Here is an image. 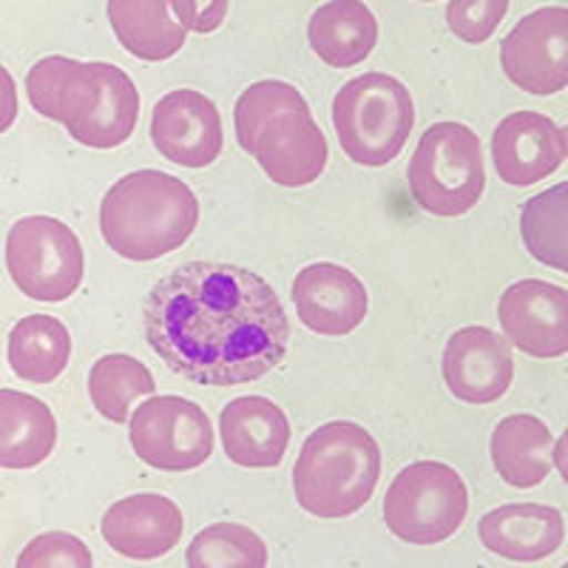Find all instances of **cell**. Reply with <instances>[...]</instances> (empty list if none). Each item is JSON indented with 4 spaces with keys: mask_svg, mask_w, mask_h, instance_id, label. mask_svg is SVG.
<instances>
[{
    "mask_svg": "<svg viewBox=\"0 0 568 568\" xmlns=\"http://www.w3.org/2000/svg\"><path fill=\"white\" fill-rule=\"evenodd\" d=\"M145 336L176 375L205 387H236L282 364L291 322L258 273L227 262H187L151 287Z\"/></svg>",
    "mask_w": 568,
    "mask_h": 568,
    "instance_id": "6da1fadb",
    "label": "cell"
},
{
    "mask_svg": "<svg viewBox=\"0 0 568 568\" xmlns=\"http://www.w3.org/2000/svg\"><path fill=\"white\" fill-rule=\"evenodd\" d=\"M27 98L38 114L63 125L85 149L109 151L131 140L140 94L120 65L52 54L29 69Z\"/></svg>",
    "mask_w": 568,
    "mask_h": 568,
    "instance_id": "7a4b0ae2",
    "label": "cell"
},
{
    "mask_svg": "<svg viewBox=\"0 0 568 568\" xmlns=\"http://www.w3.org/2000/svg\"><path fill=\"white\" fill-rule=\"evenodd\" d=\"M240 145L282 187H307L324 174L329 145L296 85L258 80L233 109Z\"/></svg>",
    "mask_w": 568,
    "mask_h": 568,
    "instance_id": "3957f363",
    "label": "cell"
},
{
    "mask_svg": "<svg viewBox=\"0 0 568 568\" xmlns=\"http://www.w3.org/2000/svg\"><path fill=\"white\" fill-rule=\"evenodd\" d=\"M200 225V200L182 180L145 169L109 187L100 205V231L116 256L154 262L180 251Z\"/></svg>",
    "mask_w": 568,
    "mask_h": 568,
    "instance_id": "277c9868",
    "label": "cell"
},
{
    "mask_svg": "<svg viewBox=\"0 0 568 568\" xmlns=\"http://www.w3.org/2000/svg\"><path fill=\"white\" fill-rule=\"evenodd\" d=\"M382 478V449L362 424L329 420L307 435L293 469V491L307 515L349 517L369 504Z\"/></svg>",
    "mask_w": 568,
    "mask_h": 568,
    "instance_id": "5b68a950",
    "label": "cell"
},
{
    "mask_svg": "<svg viewBox=\"0 0 568 568\" xmlns=\"http://www.w3.org/2000/svg\"><path fill=\"white\" fill-rule=\"evenodd\" d=\"M333 125L342 151L355 165L384 169L413 134V94L398 78L369 71L342 85L333 100Z\"/></svg>",
    "mask_w": 568,
    "mask_h": 568,
    "instance_id": "8992f818",
    "label": "cell"
},
{
    "mask_svg": "<svg viewBox=\"0 0 568 568\" xmlns=\"http://www.w3.org/2000/svg\"><path fill=\"white\" fill-rule=\"evenodd\" d=\"M409 191L433 216H464L486 191L480 136L464 123H435L418 140L409 160Z\"/></svg>",
    "mask_w": 568,
    "mask_h": 568,
    "instance_id": "52a82bcc",
    "label": "cell"
},
{
    "mask_svg": "<svg viewBox=\"0 0 568 568\" xmlns=\"http://www.w3.org/2000/svg\"><path fill=\"white\" fill-rule=\"evenodd\" d=\"M469 511L460 471L440 460L404 466L384 497V524L398 540L413 546L444 542L464 526Z\"/></svg>",
    "mask_w": 568,
    "mask_h": 568,
    "instance_id": "ba28073f",
    "label": "cell"
},
{
    "mask_svg": "<svg viewBox=\"0 0 568 568\" xmlns=\"http://www.w3.org/2000/svg\"><path fill=\"white\" fill-rule=\"evenodd\" d=\"M7 271L34 302H65L83 282L85 256L78 233L52 216H27L7 236Z\"/></svg>",
    "mask_w": 568,
    "mask_h": 568,
    "instance_id": "9c48e42d",
    "label": "cell"
},
{
    "mask_svg": "<svg viewBox=\"0 0 568 568\" xmlns=\"http://www.w3.org/2000/svg\"><path fill=\"white\" fill-rule=\"evenodd\" d=\"M131 446L142 464L160 471L200 469L213 455L205 409L180 395H156L131 415Z\"/></svg>",
    "mask_w": 568,
    "mask_h": 568,
    "instance_id": "30bf717a",
    "label": "cell"
},
{
    "mask_svg": "<svg viewBox=\"0 0 568 568\" xmlns=\"http://www.w3.org/2000/svg\"><path fill=\"white\" fill-rule=\"evenodd\" d=\"M500 65L517 89L549 98L568 85V9L526 14L500 43Z\"/></svg>",
    "mask_w": 568,
    "mask_h": 568,
    "instance_id": "8fae6325",
    "label": "cell"
},
{
    "mask_svg": "<svg viewBox=\"0 0 568 568\" xmlns=\"http://www.w3.org/2000/svg\"><path fill=\"white\" fill-rule=\"evenodd\" d=\"M154 149L182 169H207L225 145L220 109L194 89L169 91L151 114Z\"/></svg>",
    "mask_w": 568,
    "mask_h": 568,
    "instance_id": "7c38bea8",
    "label": "cell"
},
{
    "mask_svg": "<svg viewBox=\"0 0 568 568\" xmlns=\"http://www.w3.org/2000/svg\"><path fill=\"white\" fill-rule=\"evenodd\" d=\"M506 342L535 358H562L568 353V293L540 278L506 287L497 304Z\"/></svg>",
    "mask_w": 568,
    "mask_h": 568,
    "instance_id": "4fadbf2b",
    "label": "cell"
},
{
    "mask_svg": "<svg viewBox=\"0 0 568 568\" xmlns=\"http://www.w3.org/2000/svg\"><path fill=\"white\" fill-rule=\"evenodd\" d=\"M446 389L464 404H495L515 382V355L509 342L489 327H464L449 336L444 349Z\"/></svg>",
    "mask_w": 568,
    "mask_h": 568,
    "instance_id": "5bb4252c",
    "label": "cell"
},
{
    "mask_svg": "<svg viewBox=\"0 0 568 568\" xmlns=\"http://www.w3.org/2000/svg\"><path fill=\"white\" fill-rule=\"evenodd\" d=\"M491 160L506 185H537L566 162V131L546 114L515 111L491 134Z\"/></svg>",
    "mask_w": 568,
    "mask_h": 568,
    "instance_id": "9a60e30c",
    "label": "cell"
},
{
    "mask_svg": "<svg viewBox=\"0 0 568 568\" xmlns=\"http://www.w3.org/2000/svg\"><path fill=\"white\" fill-rule=\"evenodd\" d=\"M293 304L304 327L318 336H349L367 318L369 296L353 271L333 262H316L293 282Z\"/></svg>",
    "mask_w": 568,
    "mask_h": 568,
    "instance_id": "2e32d148",
    "label": "cell"
},
{
    "mask_svg": "<svg viewBox=\"0 0 568 568\" xmlns=\"http://www.w3.org/2000/svg\"><path fill=\"white\" fill-rule=\"evenodd\" d=\"M100 531L116 555L131 560H156L180 546L185 517L171 497L145 491L109 506Z\"/></svg>",
    "mask_w": 568,
    "mask_h": 568,
    "instance_id": "e0dca14e",
    "label": "cell"
},
{
    "mask_svg": "<svg viewBox=\"0 0 568 568\" xmlns=\"http://www.w3.org/2000/svg\"><path fill=\"white\" fill-rule=\"evenodd\" d=\"M225 455L245 469H273L291 444V420L278 404L262 395L233 398L220 415Z\"/></svg>",
    "mask_w": 568,
    "mask_h": 568,
    "instance_id": "ac0fdd59",
    "label": "cell"
},
{
    "mask_svg": "<svg viewBox=\"0 0 568 568\" xmlns=\"http://www.w3.org/2000/svg\"><path fill=\"white\" fill-rule=\"evenodd\" d=\"M480 542L497 557L515 562H540L560 551L566 520L555 506L509 504L480 517Z\"/></svg>",
    "mask_w": 568,
    "mask_h": 568,
    "instance_id": "d6986e66",
    "label": "cell"
},
{
    "mask_svg": "<svg viewBox=\"0 0 568 568\" xmlns=\"http://www.w3.org/2000/svg\"><path fill=\"white\" fill-rule=\"evenodd\" d=\"M311 49L333 69H353L373 54L378 20L364 0H329L307 23Z\"/></svg>",
    "mask_w": 568,
    "mask_h": 568,
    "instance_id": "ffe728a7",
    "label": "cell"
},
{
    "mask_svg": "<svg viewBox=\"0 0 568 568\" xmlns=\"http://www.w3.org/2000/svg\"><path fill=\"white\" fill-rule=\"evenodd\" d=\"M491 464L515 489H531L549 478L555 466V435L537 415H509L491 433Z\"/></svg>",
    "mask_w": 568,
    "mask_h": 568,
    "instance_id": "44dd1931",
    "label": "cell"
},
{
    "mask_svg": "<svg viewBox=\"0 0 568 568\" xmlns=\"http://www.w3.org/2000/svg\"><path fill=\"white\" fill-rule=\"evenodd\" d=\"M58 420L45 400L18 389H0V466L34 469L54 453Z\"/></svg>",
    "mask_w": 568,
    "mask_h": 568,
    "instance_id": "7402d4cb",
    "label": "cell"
},
{
    "mask_svg": "<svg viewBox=\"0 0 568 568\" xmlns=\"http://www.w3.org/2000/svg\"><path fill=\"white\" fill-rule=\"evenodd\" d=\"M109 23L125 52L149 63L171 60L187 38L171 18V0H109Z\"/></svg>",
    "mask_w": 568,
    "mask_h": 568,
    "instance_id": "603a6c76",
    "label": "cell"
},
{
    "mask_svg": "<svg viewBox=\"0 0 568 568\" xmlns=\"http://www.w3.org/2000/svg\"><path fill=\"white\" fill-rule=\"evenodd\" d=\"M69 358L71 336L60 318L34 313L20 318L9 333V364L23 382L52 384L69 367Z\"/></svg>",
    "mask_w": 568,
    "mask_h": 568,
    "instance_id": "cb8c5ba5",
    "label": "cell"
},
{
    "mask_svg": "<svg viewBox=\"0 0 568 568\" xmlns=\"http://www.w3.org/2000/svg\"><path fill=\"white\" fill-rule=\"evenodd\" d=\"M156 389L149 367L125 353H109L91 364L89 395L103 418L125 424L131 418V404Z\"/></svg>",
    "mask_w": 568,
    "mask_h": 568,
    "instance_id": "d4e9b609",
    "label": "cell"
},
{
    "mask_svg": "<svg viewBox=\"0 0 568 568\" xmlns=\"http://www.w3.org/2000/svg\"><path fill=\"white\" fill-rule=\"evenodd\" d=\"M568 187L555 185L526 202L520 213V233L531 256L555 271H568Z\"/></svg>",
    "mask_w": 568,
    "mask_h": 568,
    "instance_id": "484cf974",
    "label": "cell"
},
{
    "mask_svg": "<svg viewBox=\"0 0 568 568\" xmlns=\"http://www.w3.org/2000/svg\"><path fill=\"white\" fill-rule=\"evenodd\" d=\"M191 568H231L267 566L265 540L240 524H213L191 540L185 555Z\"/></svg>",
    "mask_w": 568,
    "mask_h": 568,
    "instance_id": "4316f807",
    "label": "cell"
},
{
    "mask_svg": "<svg viewBox=\"0 0 568 568\" xmlns=\"http://www.w3.org/2000/svg\"><path fill=\"white\" fill-rule=\"evenodd\" d=\"M509 12V0H449L446 27L464 43H486Z\"/></svg>",
    "mask_w": 568,
    "mask_h": 568,
    "instance_id": "83f0119b",
    "label": "cell"
},
{
    "mask_svg": "<svg viewBox=\"0 0 568 568\" xmlns=\"http://www.w3.org/2000/svg\"><path fill=\"white\" fill-rule=\"evenodd\" d=\"M89 546L80 537L65 535V531H49L29 542L23 555L18 557L20 568H40V566H71V568H91Z\"/></svg>",
    "mask_w": 568,
    "mask_h": 568,
    "instance_id": "f1b7e54d",
    "label": "cell"
},
{
    "mask_svg": "<svg viewBox=\"0 0 568 568\" xmlns=\"http://www.w3.org/2000/svg\"><path fill=\"white\" fill-rule=\"evenodd\" d=\"M171 7L187 32L211 34L225 23L231 0H171Z\"/></svg>",
    "mask_w": 568,
    "mask_h": 568,
    "instance_id": "f546056e",
    "label": "cell"
},
{
    "mask_svg": "<svg viewBox=\"0 0 568 568\" xmlns=\"http://www.w3.org/2000/svg\"><path fill=\"white\" fill-rule=\"evenodd\" d=\"M18 85L7 65L0 63V134L12 129V123L18 120Z\"/></svg>",
    "mask_w": 568,
    "mask_h": 568,
    "instance_id": "4dcf8cb0",
    "label": "cell"
},
{
    "mask_svg": "<svg viewBox=\"0 0 568 568\" xmlns=\"http://www.w3.org/2000/svg\"><path fill=\"white\" fill-rule=\"evenodd\" d=\"M420 3H435V0H420Z\"/></svg>",
    "mask_w": 568,
    "mask_h": 568,
    "instance_id": "1f68e13d",
    "label": "cell"
}]
</instances>
